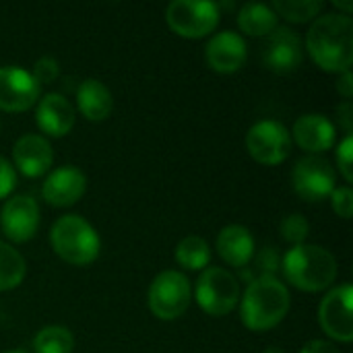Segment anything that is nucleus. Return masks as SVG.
Listing matches in <instances>:
<instances>
[{"instance_id": "1", "label": "nucleus", "mask_w": 353, "mask_h": 353, "mask_svg": "<svg viewBox=\"0 0 353 353\" xmlns=\"http://www.w3.org/2000/svg\"><path fill=\"white\" fill-rule=\"evenodd\" d=\"M310 58L327 72L352 70L353 19L343 12H325L316 17L306 33Z\"/></svg>"}, {"instance_id": "2", "label": "nucleus", "mask_w": 353, "mask_h": 353, "mask_svg": "<svg viewBox=\"0 0 353 353\" xmlns=\"http://www.w3.org/2000/svg\"><path fill=\"white\" fill-rule=\"evenodd\" d=\"M292 296L288 285L273 275H263L248 283L240 298V316L246 329L265 333L277 327L290 312Z\"/></svg>"}, {"instance_id": "3", "label": "nucleus", "mask_w": 353, "mask_h": 353, "mask_svg": "<svg viewBox=\"0 0 353 353\" xmlns=\"http://www.w3.org/2000/svg\"><path fill=\"white\" fill-rule=\"evenodd\" d=\"M285 279L300 292H323L331 288L337 279L339 265L337 259L323 246L298 244L290 248L281 261Z\"/></svg>"}, {"instance_id": "4", "label": "nucleus", "mask_w": 353, "mask_h": 353, "mask_svg": "<svg viewBox=\"0 0 353 353\" xmlns=\"http://www.w3.org/2000/svg\"><path fill=\"white\" fill-rule=\"evenodd\" d=\"M52 250L68 265L87 267L101 252V238L81 215H62L50 230Z\"/></svg>"}, {"instance_id": "5", "label": "nucleus", "mask_w": 353, "mask_h": 353, "mask_svg": "<svg viewBox=\"0 0 353 353\" xmlns=\"http://www.w3.org/2000/svg\"><path fill=\"white\" fill-rule=\"evenodd\" d=\"M194 298L199 308L205 310V314L228 316L240 304V281L223 267H207L196 281Z\"/></svg>"}, {"instance_id": "6", "label": "nucleus", "mask_w": 353, "mask_h": 353, "mask_svg": "<svg viewBox=\"0 0 353 353\" xmlns=\"http://www.w3.org/2000/svg\"><path fill=\"white\" fill-rule=\"evenodd\" d=\"M192 300V290L184 273L180 271H161L149 285L147 302L149 310L159 321L180 319Z\"/></svg>"}, {"instance_id": "7", "label": "nucleus", "mask_w": 353, "mask_h": 353, "mask_svg": "<svg viewBox=\"0 0 353 353\" xmlns=\"http://www.w3.org/2000/svg\"><path fill=\"white\" fill-rule=\"evenodd\" d=\"M168 27L188 39H201L219 25V4L209 0H174L165 8Z\"/></svg>"}, {"instance_id": "8", "label": "nucleus", "mask_w": 353, "mask_h": 353, "mask_svg": "<svg viewBox=\"0 0 353 353\" xmlns=\"http://www.w3.org/2000/svg\"><path fill=\"white\" fill-rule=\"evenodd\" d=\"M246 149L254 161L263 165H279L290 157L292 134L277 120H261L248 128Z\"/></svg>"}, {"instance_id": "9", "label": "nucleus", "mask_w": 353, "mask_h": 353, "mask_svg": "<svg viewBox=\"0 0 353 353\" xmlns=\"http://www.w3.org/2000/svg\"><path fill=\"white\" fill-rule=\"evenodd\" d=\"M335 168L321 155L302 157L292 172V186L296 194L308 203H319L331 196L335 186Z\"/></svg>"}, {"instance_id": "10", "label": "nucleus", "mask_w": 353, "mask_h": 353, "mask_svg": "<svg viewBox=\"0 0 353 353\" xmlns=\"http://www.w3.org/2000/svg\"><path fill=\"white\" fill-rule=\"evenodd\" d=\"M352 298V285L343 283L333 288L319 306V323L323 331L339 343H350L353 339Z\"/></svg>"}, {"instance_id": "11", "label": "nucleus", "mask_w": 353, "mask_h": 353, "mask_svg": "<svg viewBox=\"0 0 353 353\" xmlns=\"http://www.w3.org/2000/svg\"><path fill=\"white\" fill-rule=\"evenodd\" d=\"M39 101V83L19 66H0V110L27 112Z\"/></svg>"}, {"instance_id": "12", "label": "nucleus", "mask_w": 353, "mask_h": 353, "mask_svg": "<svg viewBox=\"0 0 353 353\" xmlns=\"http://www.w3.org/2000/svg\"><path fill=\"white\" fill-rule=\"evenodd\" d=\"M304 56L302 37L292 27H277L265 37L263 43V64L279 74L294 72Z\"/></svg>"}, {"instance_id": "13", "label": "nucleus", "mask_w": 353, "mask_h": 353, "mask_svg": "<svg viewBox=\"0 0 353 353\" xmlns=\"http://www.w3.org/2000/svg\"><path fill=\"white\" fill-rule=\"evenodd\" d=\"M0 225L10 242H29L39 228V207L35 199L29 194L10 196L0 211Z\"/></svg>"}, {"instance_id": "14", "label": "nucleus", "mask_w": 353, "mask_h": 353, "mask_svg": "<svg viewBox=\"0 0 353 353\" xmlns=\"http://www.w3.org/2000/svg\"><path fill=\"white\" fill-rule=\"evenodd\" d=\"M248 58L246 41L236 31H221L215 33L205 48V60L211 70L221 74L238 72Z\"/></svg>"}, {"instance_id": "15", "label": "nucleus", "mask_w": 353, "mask_h": 353, "mask_svg": "<svg viewBox=\"0 0 353 353\" xmlns=\"http://www.w3.org/2000/svg\"><path fill=\"white\" fill-rule=\"evenodd\" d=\"M87 192V178L74 165H62L50 172L41 186V196L52 207H70Z\"/></svg>"}, {"instance_id": "16", "label": "nucleus", "mask_w": 353, "mask_h": 353, "mask_svg": "<svg viewBox=\"0 0 353 353\" xmlns=\"http://www.w3.org/2000/svg\"><path fill=\"white\" fill-rule=\"evenodd\" d=\"M12 168L27 178L43 176L54 163V149L41 134H23L12 147Z\"/></svg>"}, {"instance_id": "17", "label": "nucleus", "mask_w": 353, "mask_h": 353, "mask_svg": "<svg viewBox=\"0 0 353 353\" xmlns=\"http://www.w3.org/2000/svg\"><path fill=\"white\" fill-rule=\"evenodd\" d=\"M294 141L300 149L310 155H319L329 151L335 145V124L325 114H304L296 120L292 132Z\"/></svg>"}, {"instance_id": "18", "label": "nucleus", "mask_w": 353, "mask_h": 353, "mask_svg": "<svg viewBox=\"0 0 353 353\" xmlns=\"http://www.w3.org/2000/svg\"><path fill=\"white\" fill-rule=\"evenodd\" d=\"M74 108L62 93H48L37 101L35 122L48 137H66L74 126Z\"/></svg>"}, {"instance_id": "19", "label": "nucleus", "mask_w": 353, "mask_h": 353, "mask_svg": "<svg viewBox=\"0 0 353 353\" xmlns=\"http://www.w3.org/2000/svg\"><path fill=\"white\" fill-rule=\"evenodd\" d=\"M215 248L223 263L232 267H246L254 256V238L248 228L232 223L219 232Z\"/></svg>"}, {"instance_id": "20", "label": "nucleus", "mask_w": 353, "mask_h": 353, "mask_svg": "<svg viewBox=\"0 0 353 353\" xmlns=\"http://www.w3.org/2000/svg\"><path fill=\"white\" fill-rule=\"evenodd\" d=\"M77 108L87 120L101 122L112 114V91L97 79H85L77 89Z\"/></svg>"}, {"instance_id": "21", "label": "nucleus", "mask_w": 353, "mask_h": 353, "mask_svg": "<svg viewBox=\"0 0 353 353\" xmlns=\"http://www.w3.org/2000/svg\"><path fill=\"white\" fill-rule=\"evenodd\" d=\"M238 27L242 33L252 37H267L271 31L279 27V17L269 4L248 2L238 12Z\"/></svg>"}, {"instance_id": "22", "label": "nucleus", "mask_w": 353, "mask_h": 353, "mask_svg": "<svg viewBox=\"0 0 353 353\" xmlns=\"http://www.w3.org/2000/svg\"><path fill=\"white\" fill-rule=\"evenodd\" d=\"M27 265L23 254L10 244L0 240V292H10L23 283Z\"/></svg>"}, {"instance_id": "23", "label": "nucleus", "mask_w": 353, "mask_h": 353, "mask_svg": "<svg viewBox=\"0 0 353 353\" xmlns=\"http://www.w3.org/2000/svg\"><path fill=\"white\" fill-rule=\"evenodd\" d=\"M176 261L182 269L205 271L211 261V248L201 236H186L176 246Z\"/></svg>"}, {"instance_id": "24", "label": "nucleus", "mask_w": 353, "mask_h": 353, "mask_svg": "<svg viewBox=\"0 0 353 353\" xmlns=\"http://www.w3.org/2000/svg\"><path fill=\"white\" fill-rule=\"evenodd\" d=\"M74 337L62 325H48L37 331L33 337V352L35 353H72Z\"/></svg>"}, {"instance_id": "25", "label": "nucleus", "mask_w": 353, "mask_h": 353, "mask_svg": "<svg viewBox=\"0 0 353 353\" xmlns=\"http://www.w3.org/2000/svg\"><path fill=\"white\" fill-rule=\"evenodd\" d=\"M277 17H283L290 23H308L319 17L323 10L321 0H275L271 4Z\"/></svg>"}, {"instance_id": "26", "label": "nucleus", "mask_w": 353, "mask_h": 353, "mask_svg": "<svg viewBox=\"0 0 353 353\" xmlns=\"http://www.w3.org/2000/svg\"><path fill=\"white\" fill-rule=\"evenodd\" d=\"M310 234V223L304 215L300 213H292L288 217H283L281 221V238L285 242H292L294 246L304 244V240Z\"/></svg>"}, {"instance_id": "27", "label": "nucleus", "mask_w": 353, "mask_h": 353, "mask_svg": "<svg viewBox=\"0 0 353 353\" xmlns=\"http://www.w3.org/2000/svg\"><path fill=\"white\" fill-rule=\"evenodd\" d=\"M337 168L345 182H353V137L345 134V139L337 147Z\"/></svg>"}, {"instance_id": "28", "label": "nucleus", "mask_w": 353, "mask_h": 353, "mask_svg": "<svg viewBox=\"0 0 353 353\" xmlns=\"http://www.w3.org/2000/svg\"><path fill=\"white\" fill-rule=\"evenodd\" d=\"M331 207L333 211L343 217V219H350L353 215V190L350 186H339L331 192Z\"/></svg>"}, {"instance_id": "29", "label": "nucleus", "mask_w": 353, "mask_h": 353, "mask_svg": "<svg viewBox=\"0 0 353 353\" xmlns=\"http://www.w3.org/2000/svg\"><path fill=\"white\" fill-rule=\"evenodd\" d=\"M33 79L39 83V87L41 85H46V83H52V81H56L58 79V74H60V66H58V62L54 60V58H50V56H41L39 60H35V64H33Z\"/></svg>"}, {"instance_id": "30", "label": "nucleus", "mask_w": 353, "mask_h": 353, "mask_svg": "<svg viewBox=\"0 0 353 353\" xmlns=\"http://www.w3.org/2000/svg\"><path fill=\"white\" fill-rule=\"evenodd\" d=\"M17 186V170L0 155V199H6Z\"/></svg>"}, {"instance_id": "31", "label": "nucleus", "mask_w": 353, "mask_h": 353, "mask_svg": "<svg viewBox=\"0 0 353 353\" xmlns=\"http://www.w3.org/2000/svg\"><path fill=\"white\" fill-rule=\"evenodd\" d=\"M337 124L345 130V134L353 132V103L352 99H345L337 105Z\"/></svg>"}, {"instance_id": "32", "label": "nucleus", "mask_w": 353, "mask_h": 353, "mask_svg": "<svg viewBox=\"0 0 353 353\" xmlns=\"http://www.w3.org/2000/svg\"><path fill=\"white\" fill-rule=\"evenodd\" d=\"M300 353H341L333 343H329V341H321V339H312V341H308Z\"/></svg>"}, {"instance_id": "33", "label": "nucleus", "mask_w": 353, "mask_h": 353, "mask_svg": "<svg viewBox=\"0 0 353 353\" xmlns=\"http://www.w3.org/2000/svg\"><path fill=\"white\" fill-rule=\"evenodd\" d=\"M337 91L345 97V99H350L353 97V74L352 70H345V72H341L339 74V79H337Z\"/></svg>"}, {"instance_id": "34", "label": "nucleus", "mask_w": 353, "mask_h": 353, "mask_svg": "<svg viewBox=\"0 0 353 353\" xmlns=\"http://www.w3.org/2000/svg\"><path fill=\"white\" fill-rule=\"evenodd\" d=\"M333 6L339 8V10H343V14H350L353 10L352 0H347V2H343V0H333Z\"/></svg>"}, {"instance_id": "35", "label": "nucleus", "mask_w": 353, "mask_h": 353, "mask_svg": "<svg viewBox=\"0 0 353 353\" xmlns=\"http://www.w3.org/2000/svg\"><path fill=\"white\" fill-rule=\"evenodd\" d=\"M263 353H285L283 350H279V347H267Z\"/></svg>"}, {"instance_id": "36", "label": "nucleus", "mask_w": 353, "mask_h": 353, "mask_svg": "<svg viewBox=\"0 0 353 353\" xmlns=\"http://www.w3.org/2000/svg\"><path fill=\"white\" fill-rule=\"evenodd\" d=\"M6 353H27V352H23V350H12V352H6Z\"/></svg>"}]
</instances>
